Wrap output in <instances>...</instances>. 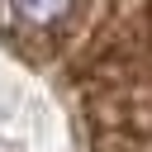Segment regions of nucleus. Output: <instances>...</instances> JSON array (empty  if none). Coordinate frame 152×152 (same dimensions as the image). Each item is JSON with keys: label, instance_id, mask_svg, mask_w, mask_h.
<instances>
[{"label": "nucleus", "instance_id": "f257e3e1", "mask_svg": "<svg viewBox=\"0 0 152 152\" xmlns=\"http://www.w3.org/2000/svg\"><path fill=\"white\" fill-rule=\"evenodd\" d=\"M10 5H14V14H19L24 24H52V19L66 14L71 0H10Z\"/></svg>", "mask_w": 152, "mask_h": 152}]
</instances>
